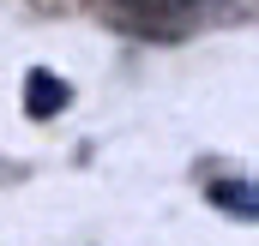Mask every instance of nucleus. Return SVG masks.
Wrapping results in <instances>:
<instances>
[{"mask_svg":"<svg viewBox=\"0 0 259 246\" xmlns=\"http://www.w3.org/2000/svg\"><path fill=\"white\" fill-rule=\"evenodd\" d=\"M66 102H72V84H66L61 72H24V114L30 120H55V114H66Z\"/></svg>","mask_w":259,"mask_h":246,"instance_id":"obj_1","label":"nucleus"},{"mask_svg":"<svg viewBox=\"0 0 259 246\" xmlns=\"http://www.w3.org/2000/svg\"><path fill=\"white\" fill-rule=\"evenodd\" d=\"M211 204H217V210H235L241 222H253V216H259V204H253V192H247V180H217V186H211Z\"/></svg>","mask_w":259,"mask_h":246,"instance_id":"obj_2","label":"nucleus"}]
</instances>
